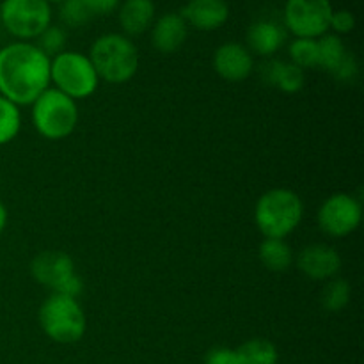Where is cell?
<instances>
[{"label": "cell", "mask_w": 364, "mask_h": 364, "mask_svg": "<svg viewBox=\"0 0 364 364\" xmlns=\"http://www.w3.org/2000/svg\"><path fill=\"white\" fill-rule=\"evenodd\" d=\"M50 59L32 43L0 50V95L14 105H32L50 85Z\"/></svg>", "instance_id": "cell-1"}, {"label": "cell", "mask_w": 364, "mask_h": 364, "mask_svg": "<svg viewBox=\"0 0 364 364\" xmlns=\"http://www.w3.org/2000/svg\"><path fill=\"white\" fill-rule=\"evenodd\" d=\"M304 215V205L290 188H270L259 196L255 208V220L265 238L288 237L297 230Z\"/></svg>", "instance_id": "cell-2"}, {"label": "cell", "mask_w": 364, "mask_h": 364, "mask_svg": "<svg viewBox=\"0 0 364 364\" xmlns=\"http://www.w3.org/2000/svg\"><path fill=\"white\" fill-rule=\"evenodd\" d=\"M98 78L109 84H124L139 70L137 46L121 34H103L92 43L89 52Z\"/></svg>", "instance_id": "cell-3"}, {"label": "cell", "mask_w": 364, "mask_h": 364, "mask_svg": "<svg viewBox=\"0 0 364 364\" xmlns=\"http://www.w3.org/2000/svg\"><path fill=\"white\" fill-rule=\"evenodd\" d=\"M38 320L43 333L60 345L77 343L87 329V320L80 302L63 294H50L43 301Z\"/></svg>", "instance_id": "cell-4"}, {"label": "cell", "mask_w": 364, "mask_h": 364, "mask_svg": "<svg viewBox=\"0 0 364 364\" xmlns=\"http://www.w3.org/2000/svg\"><path fill=\"white\" fill-rule=\"evenodd\" d=\"M78 123V107L73 98L48 87L32 103V124L41 137L60 141L73 134Z\"/></svg>", "instance_id": "cell-5"}, {"label": "cell", "mask_w": 364, "mask_h": 364, "mask_svg": "<svg viewBox=\"0 0 364 364\" xmlns=\"http://www.w3.org/2000/svg\"><path fill=\"white\" fill-rule=\"evenodd\" d=\"M50 82L75 102L95 95L100 85L91 59L78 52H60L50 63Z\"/></svg>", "instance_id": "cell-6"}, {"label": "cell", "mask_w": 364, "mask_h": 364, "mask_svg": "<svg viewBox=\"0 0 364 364\" xmlns=\"http://www.w3.org/2000/svg\"><path fill=\"white\" fill-rule=\"evenodd\" d=\"M31 274L34 281L50 288L52 294L75 297L82 294L84 283L75 272V263L70 255L63 251H43L31 262Z\"/></svg>", "instance_id": "cell-7"}, {"label": "cell", "mask_w": 364, "mask_h": 364, "mask_svg": "<svg viewBox=\"0 0 364 364\" xmlns=\"http://www.w3.org/2000/svg\"><path fill=\"white\" fill-rule=\"evenodd\" d=\"M2 25L14 38H39L52 21V9L46 0H4L0 4Z\"/></svg>", "instance_id": "cell-8"}, {"label": "cell", "mask_w": 364, "mask_h": 364, "mask_svg": "<svg viewBox=\"0 0 364 364\" xmlns=\"http://www.w3.org/2000/svg\"><path fill=\"white\" fill-rule=\"evenodd\" d=\"M333 13L329 0H287L284 23L297 38L316 39L329 31Z\"/></svg>", "instance_id": "cell-9"}, {"label": "cell", "mask_w": 364, "mask_h": 364, "mask_svg": "<svg viewBox=\"0 0 364 364\" xmlns=\"http://www.w3.org/2000/svg\"><path fill=\"white\" fill-rule=\"evenodd\" d=\"M316 219L323 233L333 238H343L359 228L363 219V206L354 196L338 192L322 203Z\"/></svg>", "instance_id": "cell-10"}, {"label": "cell", "mask_w": 364, "mask_h": 364, "mask_svg": "<svg viewBox=\"0 0 364 364\" xmlns=\"http://www.w3.org/2000/svg\"><path fill=\"white\" fill-rule=\"evenodd\" d=\"M341 256L327 244H311L297 256V269L315 281H329L341 270Z\"/></svg>", "instance_id": "cell-11"}, {"label": "cell", "mask_w": 364, "mask_h": 364, "mask_svg": "<svg viewBox=\"0 0 364 364\" xmlns=\"http://www.w3.org/2000/svg\"><path fill=\"white\" fill-rule=\"evenodd\" d=\"M217 75L228 82H242L252 73L255 60L251 52L240 43H224L213 53Z\"/></svg>", "instance_id": "cell-12"}, {"label": "cell", "mask_w": 364, "mask_h": 364, "mask_svg": "<svg viewBox=\"0 0 364 364\" xmlns=\"http://www.w3.org/2000/svg\"><path fill=\"white\" fill-rule=\"evenodd\" d=\"M230 7L224 0H191L181 9V18L199 31H215L226 23Z\"/></svg>", "instance_id": "cell-13"}, {"label": "cell", "mask_w": 364, "mask_h": 364, "mask_svg": "<svg viewBox=\"0 0 364 364\" xmlns=\"http://www.w3.org/2000/svg\"><path fill=\"white\" fill-rule=\"evenodd\" d=\"M187 21L178 13H167L156 20L151 32L153 46L160 53H174L187 39Z\"/></svg>", "instance_id": "cell-14"}, {"label": "cell", "mask_w": 364, "mask_h": 364, "mask_svg": "<svg viewBox=\"0 0 364 364\" xmlns=\"http://www.w3.org/2000/svg\"><path fill=\"white\" fill-rule=\"evenodd\" d=\"M259 75H262V80L267 85L277 87L279 91L288 92V95L299 92L306 84L304 70H301V68L291 63H284V60H267L259 68Z\"/></svg>", "instance_id": "cell-15"}, {"label": "cell", "mask_w": 364, "mask_h": 364, "mask_svg": "<svg viewBox=\"0 0 364 364\" xmlns=\"http://www.w3.org/2000/svg\"><path fill=\"white\" fill-rule=\"evenodd\" d=\"M287 32L279 23L272 20H258L249 27L247 45L255 53L270 57L283 46Z\"/></svg>", "instance_id": "cell-16"}, {"label": "cell", "mask_w": 364, "mask_h": 364, "mask_svg": "<svg viewBox=\"0 0 364 364\" xmlns=\"http://www.w3.org/2000/svg\"><path fill=\"white\" fill-rule=\"evenodd\" d=\"M155 16L153 0H124L119 9V23L123 31L130 36L146 32Z\"/></svg>", "instance_id": "cell-17"}, {"label": "cell", "mask_w": 364, "mask_h": 364, "mask_svg": "<svg viewBox=\"0 0 364 364\" xmlns=\"http://www.w3.org/2000/svg\"><path fill=\"white\" fill-rule=\"evenodd\" d=\"M258 256L262 265L270 272H287L294 263L291 247L281 238H265L259 244Z\"/></svg>", "instance_id": "cell-18"}, {"label": "cell", "mask_w": 364, "mask_h": 364, "mask_svg": "<svg viewBox=\"0 0 364 364\" xmlns=\"http://www.w3.org/2000/svg\"><path fill=\"white\" fill-rule=\"evenodd\" d=\"M238 364H277L279 352L272 341L265 338H252L237 348Z\"/></svg>", "instance_id": "cell-19"}, {"label": "cell", "mask_w": 364, "mask_h": 364, "mask_svg": "<svg viewBox=\"0 0 364 364\" xmlns=\"http://www.w3.org/2000/svg\"><path fill=\"white\" fill-rule=\"evenodd\" d=\"M350 284L343 277H333L326 283L320 294V302L329 313H340L350 302Z\"/></svg>", "instance_id": "cell-20"}, {"label": "cell", "mask_w": 364, "mask_h": 364, "mask_svg": "<svg viewBox=\"0 0 364 364\" xmlns=\"http://www.w3.org/2000/svg\"><path fill=\"white\" fill-rule=\"evenodd\" d=\"M316 41H318V68L326 70L327 73H333L347 55L343 41L336 34H323Z\"/></svg>", "instance_id": "cell-21"}, {"label": "cell", "mask_w": 364, "mask_h": 364, "mask_svg": "<svg viewBox=\"0 0 364 364\" xmlns=\"http://www.w3.org/2000/svg\"><path fill=\"white\" fill-rule=\"evenodd\" d=\"M21 127V114L18 105L0 95V146L9 144Z\"/></svg>", "instance_id": "cell-22"}, {"label": "cell", "mask_w": 364, "mask_h": 364, "mask_svg": "<svg viewBox=\"0 0 364 364\" xmlns=\"http://www.w3.org/2000/svg\"><path fill=\"white\" fill-rule=\"evenodd\" d=\"M291 64L301 70L318 68V41L311 38H297L290 45Z\"/></svg>", "instance_id": "cell-23"}, {"label": "cell", "mask_w": 364, "mask_h": 364, "mask_svg": "<svg viewBox=\"0 0 364 364\" xmlns=\"http://www.w3.org/2000/svg\"><path fill=\"white\" fill-rule=\"evenodd\" d=\"M66 31L63 27H57V25H50L45 31L39 34V43L38 46L45 55H48L52 59V55H59L60 52H64V46H66Z\"/></svg>", "instance_id": "cell-24"}, {"label": "cell", "mask_w": 364, "mask_h": 364, "mask_svg": "<svg viewBox=\"0 0 364 364\" xmlns=\"http://www.w3.org/2000/svg\"><path fill=\"white\" fill-rule=\"evenodd\" d=\"M59 16L63 20V23L75 28L84 27L85 23H89V20L92 18V13L85 7V4L82 0H64L60 4Z\"/></svg>", "instance_id": "cell-25"}, {"label": "cell", "mask_w": 364, "mask_h": 364, "mask_svg": "<svg viewBox=\"0 0 364 364\" xmlns=\"http://www.w3.org/2000/svg\"><path fill=\"white\" fill-rule=\"evenodd\" d=\"M331 75H333L338 82H341V84H352V82H355V78H358L359 75V63L358 59H355L354 53L347 52V55L343 57L340 66H338Z\"/></svg>", "instance_id": "cell-26"}, {"label": "cell", "mask_w": 364, "mask_h": 364, "mask_svg": "<svg viewBox=\"0 0 364 364\" xmlns=\"http://www.w3.org/2000/svg\"><path fill=\"white\" fill-rule=\"evenodd\" d=\"M354 27H355V18L350 11L341 9V11H336V13H333V16H331L329 28H334V31L340 32V34H347V32L354 31Z\"/></svg>", "instance_id": "cell-27"}, {"label": "cell", "mask_w": 364, "mask_h": 364, "mask_svg": "<svg viewBox=\"0 0 364 364\" xmlns=\"http://www.w3.org/2000/svg\"><path fill=\"white\" fill-rule=\"evenodd\" d=\"M205 364H238L237 352L228 347H215L206 354Z\"/></svg>", "instance_id": "cell-28"}, {"label": "cell", "mask_w": 364, "mask_h": 364, "mask_svg": "<svg viewBox=\"0 0 364 364\" xmlns=\"http://www.w3.org/2000/svg\"><path fill=\"white\" fill-rule=\"evenodd\" d=\"M92 14H107L114 11L119 0H82Z\"/></svg>", "instance_id": "cell-29"}, {"label": "cell", "mask_w": 364, "mask_h": 364, "mask_svg": "<svg viewBox=\"0 0 364 364\" xmlns=\"http://www.w3.org/2000/svg\"><path fill=\"white\" fill-rule=\"evenodd\" d=\"M6 224H7V210H6V206H4V203L0 201V233L4 231Z\"/></svg>", "instance_id": "cell-30"}, {"label": "cell", "mask_w": 364, "mask_h": 364, "mask_svg": "<svg viewBox=\"0 0 364 364\" xmlns=\"http://www.w3.org/2000/svg\"><path fill=\"white\" fill-rule=\"evenodd\" d=\"M46 2H64V0H46Z\"/></svg>", "instance_id": "cell-31"}, {"label": "cell", "mask_w": 364, "mask_h": 364, "mask_svg": "<svg viewBox=\"0 0 364 364\" xmlns=\"http://www.w3.org/2000/svg\"><path fill=\"white\" fill-rule=\"evenodd\" d=\"M0 25H2V11H0Z\"/></svg>", "instance_id": "cell-32"}]
</instances>
